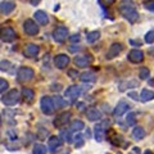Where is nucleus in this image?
Wrapping results in <instances>:
<instances>
[{"label": "nucleus", "instance_id": "f257e3e1", "mask_svg": "<svg viewBox=\"0 0 154 154\" xmlns=\"http://www.w3.org/2000/svg\"><path fill=\"white\" fill-rule=\"evenodd\" d=\"M118 11L123 18L131 23H135L139 19V12L136 11V5L132 0H122L118 5Z\"/></svg>", "mask_w": 154, "mask_h": 154}, {"label": "nucleus", "instance_id": "f03ea898", "mask_svg": "<svg viewBox=\"0 0 154 154\" xmlns=\"http://www.w3.org/2000/svg\"><path fill=\"white\" fill-rule=\"evenodd\" d=\"M19 99H21V95H19V91L17 89L9 90L7 94H3V96H2V102L4 105H7V107L16 105L19 102Z\"/></svg>", "mask_w": 154, "mask_h": 154}, {"label": "nucleus", "instance_id": "7ed1b4c3", "mask_svg": "<svg viewBox=\"0 0 154 154\" xmlns=\"http://www.w3.org/2000/svg\"><path fill=\"white\" fill-rule=\"evenodd\" d=\"M33 76H35V72H33V69L30 68V67H19L17 71V80L21 84L30 82L33 79Z\"/></svg>", "mask_w": 154, "mask_h": 154}, {"label": "nucleus", "instance_id": "20e7f679", "mask_svg": "<svg viewBox=\"0 0 154 154\" xmlns=\"http://www.w3.org/2000/svg\"><path fill=\"white\" fill-rule=\"evenodd\" d=\"M40 108H41V112L46 114V116H50L54 113L55 110V105H54V100L50 96H42L41 100H40Z\"/></svg>", "mask_w": 154, "mask_h": 154}, {"label": "nucleus", "instance_id": "39448f33", "mask_svg": "<svg viewBox=\"0 0 154 154\" xmlns=\"http://www.w3.org/2000/svg\"><path fill=\"white\" fill-rule=\"evenodd\" d=\"M67 36H68V30L64 26H59L53 31V38H54V41L58 42V44L64 42L67 40Z\"/></svg>", "mask_w": 154, "mask_h": 154}, {"label": "nucleus", "instance_id": "423d86ee", "mask_svg": "<svg viewBox=\"0 0 154 154\" xmlns=\"http://www.w3.org/2000/svg\"><path fill=\"white\" fill-rule=\"evenodd\" d=\"M71 116H72L71 112H63V113L58 114V116H57V118L54 119V121H53V125H54V127L60 128V127L66 126V125L69 122Z\"/></svg>", "mask_w": 154, "mask_h": 154}, {"label": "nucleus", "instance_id": "0eeeda50", "mask_svg": "<svg viewBox=\"0 0 154 154\" xmlns=\"http://www.w3.org/2000/svg\"><path fill=\"white\" fill-rule=\"evenodd\" d=\"M81 93H82V90H81L80 86L72 85L69 88H67V90L64 91V96L67 99H69L71 102H73V100H76L81 95Z\"/></svg>", "mask_w": 154, "mask_h": 154}, {"label": "nucleus", "instance_id": "6e6552de", "mask_svg": "<svg viewBox=\"0 0 154 154\" xmlns=\"http://www.w3.org/2000/svg\"><path fill=\"white\" fill-rule=\"evenodd\" d=\"M23 30L27 35L30 36H35L38 33V26L36 25L35 21H32V19H26L25 22H23Z\"/></svg>", "mask_w": 154, "mask_h": 154}, {"label": "nucleus", "instance_id": "1a4fd4ad", "mask_svg": "<svg viewBox=\"0 0 154 154\" xmlns=\"http://www.w3.org/2000/svg\"><path fill=\"white\" fill-rule=\"evenodd\" d=\"M17 37L16 31L11 27H5L2 28V33H0V38H2L3 42H12L14 41V38Z\"/></svg>", "mask_w": 154, "mask_h": 154}, {"label": "nucleus", "instance_id": "9d476101", "mask_svg": "<svg viewBox=\"0 0 154 154\" xmlns=\"http://www.w3.org/2000/svg\"><path fill=\"white\" fill-rule=\"evenodd\" d=\"M122 49H123V45L121 42H113V44L109 46L107 54H105V58H107V59H113V58L118 57V54L122 51Z\"/></svg>", "mask_w": 154, "mask_h": 154}, {"label": "nucleus", "instance_id": "9b49d317", "mask_svg": "<svg viewBox=\"0 0 154 154\" xmlns=\"http://www.w3.org/2000/svg\"><path fill=\"white\" fill-rule=\"evenodd\" d=\"M93 60H94V58L90 54H88V55H82V57H75L73 63L77 67H80V68H85V67H89L93 63Z\"/></svg>", "mask_w": 154, "mask_h": 154}, {"label": "nucleus", "instance_id": "f8f14e48", "mask_svg": "<svg viewBox=\"0 0 154 154\" xmlns=\"http://www.w3.org/2000/svg\"><path fill=\"white\" fill-rule=\"evenodd\" d=\"M109 123V122H102V123H98L96 126L94 127V137L96 141H103L104 137H105V125Z\"/></svg>", "mask_w": 154, "mask_h": 154}, {"label": "nucleus", "instance_id": "ddd939ff", "mask_svg": "<svg viewBox=\"0 0 154 154\" xmlns=\"http://www.w3.org/2000/svg\"><path fill=\"white\" fill-rule=\"evenodd\" d=\"M63 140L60 139V136H50L49 140H48V148L50 149L51 153H55L58 149L63 145Z\"/></svg>", "mask_w": 154, "mask_h": 154}, {"label": "nucleus", "instance_id": "4468645a", "mask_svg": "<svg viewBox=\"0 0 154 154\" xmlns=\"http://www.w3.org/2000/svg\"><path fill=\"white\" fill-rule=\"evenodd\" d=\"M54 64L58 69H64L69 64V57L67 54H58L54 58Z\"/></svg>", "mask_w": 154, "mask_h": 154}, {"label": "nucleus", "instance_id": "2eb2a0df", "mask_svg": "<svg viewBox=\"0 0 154 154\" xmlns=\"http://www.w3.org/2000/svg\"><path fill=\"white\" fill-rule=\"evenodd\" d=\"M128 109H130V104L127 102H125V100H121V102H118V104L116 105L113 114H114V117H121L126 112H128Z\"/></svg>", "mask_w": 154, "mask_h": 154}, {"label": "nucleus", "instance_id": "dca6fc26", "mask_svg": "<svg viewBox=\"0 0 154 154\" xmlns=\"http://www.w3.org/2000/svg\"><path fill=\"white\" fill-rule=\"evenodd\" d=\"M127 58H128L130 62H132V63H141L144 60V53L139 49H134L128 53Z\"/></svg>", "mask_w": 154, "mask_h": 154}, {"label": "nucleus", "instance_id": "f3484780", "mask_svg": "<svg viewBox=\"0 0 154 154\" xmlns=\"http://www.w3.org/2000/svg\"><path fill=\"white\" fill-rule=\"evenodd\" d=\"M38 51H40V48H38V45L36 44H32V42H30V44H26L25 46V55L27 58H35Z\"/></svg>", "mask_w": 154, "mask_h": 154}, {"label": "nucleus", "instance_id": "a211bd4d", "mask_svg": "<svg viewBox=\"0 0 154 154\" xmlns=\"http://www.w3.org/2000/svg\"><path fill=\"white\" fill-rule=\"evenodd\" d=\"M86 117H88L90 121H93V122L99 121V119L102 118V112H100L99 109L91 107V108H89L88 110H86Z\"/></svg>", "mask_w": 154, "mask_h": 154}, {"label": "nucleus", "instance_id": "6ab92c4d", "mask_svg": "<svg viewBox=\"0 0 154 154\" xmlns=\"http://www.w3.org/2000/svg\"><path fill=\"white\" fill-rule=\"evenodd\" d=\"M33 17H35L36 22L41 26H45V25H48V22H49V17H48V14L44 11H36L35 14H33Z\"/></svg>", "mask_w": 154, "mask_h": 154}, {"label": "nucleus", "instance_id": "aec40b11", "mask_svg": "<svg viewBox=\"0 0 154 154\" xmlns=\"http://www.w3.org/2000/svg\"><path fill=\"white\" fill-rule=\"evenodd\" d=\"M16 8V4L12 3V2H7V0H3L2 4H0V12L2 14H9L14 11Z\"/></svg>", "mask_w": 154, "mask_h": 154}, {"label": "nucleus", "instance_id": "412c9836", "mask_svg": "<svg viewBox=\"0 0 154 154\" xmlns=\"http://www.w3.org/2000/svg\"><path fill=\"white\" fill-rule=\"evenodd\" d=\"M145 130H144L141 126H136L134 130H132V137L135 139V140H141V139L145 137Z\"/></svg>", "mask_w": 154, "mask_h": 154}, {"label": "nucleus", "instance_id": "4be33fe9", "mask_svg": "<svg viewBox=\"0 0 154 154\" xmlns=\"http://www.w3.org/2000/svg\"><path fill=\"white\" fill-rule=\"evenodd\" d=\"M154 99V91L153 90H148L144 89L140 94V100L141 102H150V100Z\"/></svg>", "mask_w": 154, "mask_h": 154}, {"label": "nucleus", "instance_id": "5701e85b", "mask_svg": "<svg viewBox=\"0 0 154 154\" xmlns=\"http://www.w3.org/2000/svg\"><path fill=\"white\" fill-rule=\"evenodd\" d=\"M80 80L82 81V82H95L96 81V77L93 72H84V73L80 75Z\"/></svg>", "mask_w": 154, "mask_h": 154}, {"label": "nucleus", "instance_id": "b1692460", "mask_svg": "<svg viewBox=\"0 0 154 154\" xmlns=\"http://www.w3.org/2000/svg\"><path fill=\"white\" fill-rule=\"evenodd\" d=\"M85 128V123L82 121H80V119H75V121L71 122V126H69V130L71 131H81V130Z\"/></svg>", "mask_w": 154, "mask_h": 154}, {"label": "nucleus", "instance_id": "393cba45", "mask_svg": "<svg viewBox=\"0 0 154 154\" xmlns=\"http://www.w3.org/2000/svg\"><path fill=\"white\" fill-rule=\"evenodd\" d=\"M100 37V32L99 31H91L88 33V36H86V41L89 42V44H94L95 41H98Z\"/></svg>", "mask_w": 154, "mask_h": 154}, {"label": "nucleus", "instance_id": "a878e982", "mask_svg": "<svg viewBox=\"0 0 154 154\" xmlns=\"http://www.w3.org/2000/svg\"><path fill=\"white\" fill-rule=\"evenodd\" d=\"M22 96L25 98L28 103H31L32 100H33V98H35V93H33V90H31V89H27V88H25L22 90Z\"/></svg>", "mask_w": 154, "mask_h": 154}, {"label": "nucleus", "instance_id": "bb28decb", "mask_svg": "<svg viewBox=\"0 0 154 154\" xmlns=\"http://www.w3.org/2000/svg\"><path fill=\"white\" fill-rule=\"evenodd\" d=\"M59 136L64 143H72V139H73L72 137V134H71V130H62Z\"/></svg>", "mask_w": 154, "mask_h": 154}, {"label": "nucleus", "instance_id": "cd10ccee", "mask_svg": "<svg viewBox=\"0 0 154 154\" xmlns=\"http://www.w3.org/2000/svg\"><path fill=\"white\" fill-rule=\"evenodd\" d=\"M53 100H54V105H55V108H62V107H64V105L67 104L66 103V100L62 98L60 95H55L54 98H53Z\"/></svg>", "mask_w": 154, "mask_h": 154}, {"label": "nucleus", "instance_id": "c85d7f7f", "mask_svg": "<svg viewBox=\"0 0 154 154\" xmlns=\"http://www.w3.org/2000/svg\"><path fill=\"white\" fill-rule=\"evenodd\" d=\"M33 154H46V146L42 144H35L33 145Z\"/></svg>", "mask_w": 154, "mask_h": 154}, {"label": "nucleus", "instance_id": "c756f323", "mask_svg": "<svg viewBox=\"0 0 154 154\" xmlns=\"http://www.w3.org/2000/svg\"><path fill=\"white\" fill-rule=\"evenodd\" d=\"M126 123L128 126H134L135 123H136V113L135 112H130L126 117Z\"/></svg>", "mask_w": 154, "mask_h": 154}, {"label": "nucleus", "instance_id": "7c9ffc66", "mask_svg": "<svg viewBox=\"0 0 154 154\" xmlns=\"http://www.w3.org/2000/svg\"><path fill=\"white\" fill-rule=\"evenodd\" d=\"M149 76H150V71H149L146 67H141L140 71H139V77L141 80H148Z\"/></svg>", "mask_w": 154, "mask_h": 154}, {"label": "nucleus", "instance_id": "2f4dec72", "mask_svg": "<svg viewBox=\"0 0 154 154\" xmlns=\"http://www.w3.org/2000/svg\"><path fill=\"white\" fill-rule=\"evenodd\" d=\"M73 139H75V146L76 148H80V146L84 145V136H82V135L79 134V135H76Z\"/></svg>", "mask_w": 154, "mask_h": 154}, {"label": "nucleus", "instance_id": "473e14b6", "mask_svg": "<svg viewBox=\"0 0 154 154\" xmlns=\"http://www.w3.org/2000/svg\"><path fill=\"white\" fill-rule=\"evenodd\" d=\"M8 86H9V84L5 79H0V93L4 94V91L8 89Z\"/></svg>", "mask_w": 154, "mask_h": 154}, {"label": "nucleus", "instance_id": "72a5a7b5", "mask_svg": "<svg viewBox=\"0 0 154 154\" xmlns=\"http://www.w3.org/2000/svg\"><path fill=\"white\" fill-rule=\"evenodd\" d=\"M145 41L148 42V44H153V42H154V30L146 32V35H145Z\"/></svg>", "mask_w": 154, "mask_h": 154}, {"label": "nucleus", "instance_id": "f704fd0d", "mask_svg": "<svg viewBox=\"0 0 154 154\" xmlns=\"http://www.w3.org/2000/svg\"><path fill=\"white\" fill-rule=\"evenodd\" d=\"M144 7L148 11L154 12V0H146V2H144Z\"/></svg>", "mask_w": 154, "mask_h": 154}, {"label": "nucleus", "instance_id": "c9c22d12", "mask_svg": "<svg viewBox=\"0 0 154 154\" xmlns=\"http://www.w3.org/2000/svg\"><path fill=\"white\" fill-rule=\"evenodd\" d=\"M0 66H2V71H3V72H4V71L8 72V71H9V68H11V67H9V66H11V63H9L8 60H2V63H0Z\"/></svg>", "mask_w": 154, "mask_h": 154}, {"label": "nucleus", "instance_id": "e433bc0d", "mask_svg": "<svg viewBox=\"0 0 154 154\" xmlns=\"http://www.w3.org/2000/svg\"><path fill=\"white\" fill-rule=\"evenodd\" d=\"M68 76L71 79H77L80 75H79V72H77V69H68Z\"/></svg>", "mask_w": 154, "mask_h": 154}, {"label": "nucleus", "instance_id": "4c0bfd02", "mask_svg": "<svg viewBox=\"0 0 154 154\" xmlns=\"http://www.w3.org/2000/svg\"><path fill=\"white\" fill-rule=\"evenodd\" d=\"M80 38H81L80 35H79V33H76V35H72V36H71V41H72V42H79Z\"/></svg>", "mask_w": 154, "mask_h": 154}, {"label": "nucleus", "instance_id": "58836bf2", "mask_svg": "<svg viewBox=\"0 0 154 154\" xmlns=\"http://www.w3.org/2000/svg\"><path fill=\"white\" fill-rule=\"evenodd\" d=\"M8 135L9 136H12V140H16L17 139V134H14L13 130H8Z\"/></svg>", "mask_w": 154, "mask_h": 154}, {"label": "nucleus", "instance_id": "ea45409f", "mask_svg": "<svg viewBox=\"0 0 154 154\" xmlns=\"http://www.w3.org/2000/svg\"><path fill=\"white\" fill-rule=\"evenodd\" d=\"M81 49L80 46H76V45H72V46H69V51H72V53H75V51H79Z\"/></svg>", "mask_w": 154, "mask_h": 154}, {"label": "nucleus", "instance_id": "a19ab883", "mask_svg": "<svg viewBox=\"0 0 154 154\" xmlns=\"http://www.w3.org/2000/svg\"><path fill=\"white\" fill-rule=\"evenodd\" d=\"M130 44H132V45H139V46H140V45H141V41H140V40H130Z\"/></svg>", "mask_w": 154, "mask_h": 154}, {"label": "nucleus", "instance_id": "79ce46f5", "mask_svg": "<svg viewBox=\"0 0 154 154\" xmlns=\"http://www.w3.org/2000/svg\"><path fill=\"white\" fill-rule=\"evenodd\" d=\"M128 96H131V98H132V99H135V100H139V96H137L136 94H135V93H130V94H128Z\"/></svg>", "mask_w": 154, "mask_h": 154}, {"label": "nucleus", "instance_id": "37998d69", "mask_svg": "<svg viewBox=\"0 0 154 154\" xmlns=\"http://www.w3.org/2000/svg\"><path fill=\"white\" fill-rule=\"evenodd\" d=\"M40 2H41V0H30V3L32 4V5H37Z\"/></svg>", "mask_w": 154, "mask_h": 154}, {"label": "nucleus", "instance_id": "c03bdc74", "mask_svg": "<svg viewBox=\"0 0 154 154\" xmlns=\"http://www.w3.org/2000/svg\"><path fill=\"white\" fill-rule=\"evenodd\" d=\"M116 2V0H104V3L105 4H108V5H110V4H113Z\"/></svg>", "mask_w": 154, "mask_h": 154}, {"label": "nucleus", "instance_id": "a18cd8bd", "mask_svg": "<svg viewBox=\"0 0 154 154\" xmlns=\"http://www.w3.org/2000/svg\"><path fill=\"white\" fill-rule=\"evenodd\" d=\"M144 154H154V153H153V152H150V150H146V152L144 153Z\"/></svg>", "mask_w": 154, "mask_h": 154}, {"label": "nucleus", "instance_id": "49530a36", "mask_svg": "<svg viewBox=\"0 0 154 154\" xmlns=\"http://www.w3.org/2000/svg\"><path fill=\"white\" fill-rule=\"evenodd\" d=\"M64 154H68V152H67V153H64Z\"/></svg>", "mask_w": 154, "mask_h": 154}]
</instances>
